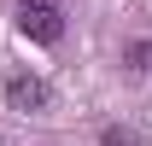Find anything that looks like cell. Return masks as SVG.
<instances>
[{
    "label": "cell",
    "instance_id": "obj_1",
    "mask_svg": "<svg viewBox=\"0 0 152 146\" xmlns=\"http://www.w3.org/2000/svg\"><path fill=\"white\" fill-rule=\"evenodd\" d=\"M18 29L41 47L64 41V0H18Z\"/></svg>",
    "mask_w": 152,
    "mask_h": 146
},
{
    "label": "cell",
    "instance_id": "obj_2",
    "mask_svg": "<svg viewBox=\"0 0 152 146\" xmlns=\"http://www.w3.org/2000/svg\"><path fill=\"white\" fill-rule=\"evenodd\" d=\"M53 105V88H47V76H12L6 82V111H18V117H41V111Z\"/></svg>",
    "mask_w": 152,
    "mask_h": 146
},
{
    "label": "cell",
    "instance_id": "obj_3",
    "mask_svg": "<svg viewBox=\"0 0 152 146\" xmlns=\"http://www.w3.org/2000/svg\"><path fill=\"white\" fill-rule=\"evenodd\" d=\"M123 70L129 76H152V41H129L123 47Z\"/></svg>",
    "mask_w": 152,
    "mask_h": 146
},
{
    "label": "cell",
    "instance_id": "obj_4",
    "mask_svg": "<svg viewBox=\"0 0 152 146\" xmlns=\"http://www.w3.org/2000/svg\"><path fill=\"white\" fill-rule=\"evenodd\" d=\"M99 146H140V140H134V128H123V123H105V128H99Z\"/></svg>",
    "mask_w": 152,
    "mask_h": 146
}]
</instances>
